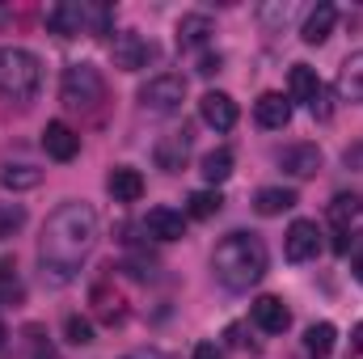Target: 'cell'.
I'll return each mask as SVG.
<instances>
[{"label": "cell", "mask_w": 363, "mask_h": 359, "mask_svg": "<svg viewBox=\"0 0 363 359\" xmlns=\"http://www.w3.org/2000/svg\"><path fill=\"white\" fill-rule=\"evenodd\" d=\"M279 165L291 174V178H313L321 170V148L317 144H287L279 153Z\"/></svg>", "instance_id": "7c38bea8"}, {"label": "cell", "mask_w": 363, "mask_h": 359, "mask_svg": "<svg viewBox=\"0 0 363 359\" xmlns=\"http://www.w3.org/2000/svg\"><path fill=\"white\" fill-rule=\"evenodd\" d=\"M110 55H114V68H123V72H135V68H144V64H148L152 47H148L140 34H114V43H110Z\"/></svg>", "instance_id": "9c48e42d"}, {"label": "cell", "mask_w": 363, "mask_h": 359, "mask_svg": "<svg viewBox=\"0 0 363 359\" xmlns=\"http://www.w3.org/2000/svg\"><path fill=\"white\" fill-rule=\"evenodd\" d=\"M89 300H93V313H97V317H101L106 326L123 321V313H127V309H123V296H118V292H110L106 283H97V287H93Z\"/></svg>", "instance_id": "ffe728a7"}, {"label": "cell", "mask_w": 363, "mask_h": 359, "mask_svg": "<svg viewBox=\"0 0 363 359\" xmlns=\"http://www.w3.org/2000/svg\"><path fill=\"white\" fill-rule=\"evenodd\" d=\"M0 343H4V326H0Z\"/></svg>", "instance_id": "8d00e7d4"}, {"label": "cell", "mask_w": 363, "mask_h": 359, "mask_svg": "<svg viewBox=\"0 0 363 359\" xmlns=\"http://www.w3.org/2000/svg\"><path fill=\"white\" fill-rule=\"evenodd\" d=\"M106 190L114 194V203H135V199L144 194V178H140V170H131V165H118V170H110Z\"/></svg>", "instance_id": "e0dca14e"}, {"label": "cell", "mask_w": 363, "mask_h": 359, "mask_svg": "<svg viewBox=\"0 0 363 359\" xmlns=\"http://www.w3.org/2000/svg\"><path fill=\"white\" fill-rule=\"evenodd\" d=\"M313 114H317V118H330V93H325V85H321L317 97H313Z\"/></svg>", "instance_id": "4dcf8cb0"}, {"label": "cell", "mask_w": 363, "mask_h": 359, "mask_svg": "<svg viewBox=\"0 0 363 359\" xmlns=\"http://www.w3.org/2000/svg\"><path fill=\"white\" fill-rule=\"evenodd\" d=\"M334 26H338V9H334V4H317V9H308L300 38H304L308 47H321V43L334 34Z\"/></svg>", "instance_id": "9a60e30c"}, {"label": "cell", "mask_w": 363, "mask_h": 359, "mask_svg": "<svg viewBox=\"0 0 363 359\" xmlns=\"http://www.w3.org/2000/svg\"><path fill=\"white\" fill-rule=\"evenodd\" d=\"M220 64H224L220 55H203V60H199V72H203V77H216V72H220Z\"/></svg>", "instance_id": "d6a6232c"}, {"label": "cell", "mask_w": 363, "mask_h": 359, "mask_svg": "<svg viewBox=\"0 0 363 359\" xmlns=\"http://www.w3.org/2000/svg\"><path fill=\"white\" fill-rule=\"evenodd\" d=\"M85 26H89V4H81V0H60V4L47 9V30L60 34V38H72Z\"/></svg>", "instance_id": "8992f818"}, {"label": "cell", "mask_w": 363, "mask_h": 359, "mask_svg": "<svg viewBox=\"0 0 363 359\" xmlns=\"http://www.w3.org/2000/svg\"><path fill=\"white\" fill-rule=\"evenodd\" d=\"M291 207H296V190H287V186H262L254 194V211L258 216H283Z\"/></svg>", "instance_id": "ac0fdd59"}, {"label": "cell", "mask_w": 363, "mask_h": 359, "mask_svg": "<svg viewBox=\"0 0 363 359\" xmlns=\"http://www.w3.org/2000/svg\"><path fill=\"white\" fill-rule=\"evenodd\" d=\"M190 359H224V351H220L216 343H199V347H194V355H190Z\"/></svg>", "instance_id": "1f68e13d"}, {"label": "cell", "mask_w": 363, "mask_h": 359, "mask_svg": "<svg viewBox=\"0 0 363 359\" xmlns=\"http://www.w3.org/2000/svg\"><path fill=\"white\" fill-rule=\"evenodd\" d=\"M338 93L347 101H363V51L342 60V68H338Z\"/></svg>", "instance_id": "d6986e66"}, {"label": "cell", "mask_w": 363, "mask_h": 359, "mask_svg": "<svg viewBox=\"0 0 363 359\" xmlns=\"http://www.w3.org/2000/svg\"><path fill=\"white\" fill-rule=\"evenodd\" d=\"M254 118H258L262 127H271V131L287 127V123H291V97H283V93H262V97L254 101Z\"/></svg>", "instance_id": "2e32d148"}, {"label": "cell", "mask_w": 363, "mask_h": 359, "mask_svg": "<svg viewBox=\"0 0 363 359\" xmlns=\"http://www.w3.org/2000/svg\"><path fill=\"white\" fill-rule=\"evenodd\" d=\"M250 317H254V326H258L262 334H283V330L291 326V313H287V304H283L279 296H258L254 309H250Z\"/></svg>", "instance_id": "30bf717a"}, {"label": "cell", "mask_w": 363, "mask_h": 359, "mask_svg": "<svg viewBox=\"0 0 363 359\" xmlns=\"http://www.w3.org/2000/svg\"><path fill=\"white\" fill-rule=\"evenodd\" d=\"M152 157H157V170H165V174H182V170H186V157H190V136L178 131V136L157 140Z\"/></svg>", "instance_id": "5bb4252c"}, {"label": "cell", "mask_w": 363, "mask_h": 359, "mask_svg": "<svg viewBox=\"0 0 363 359\" xmlns=\"http://www.w3.org/2000/svg\"><path fill=\"white\" fill-rule=\"evenodd\" d=\"M106 97V81L93 64H68L64 68V81H60V101L68 110H93L97 101Z\"/></svg>", "instance_id": "277c9868"}, {"label": "cell", "mask_w": 363, "mask_h": 359, "mask_svg": "<svg viewBox=\"0 0 363 359\" xmlns=\"http://www.w3.org/2000/svg\"><path fill=\"white\" fill-rule=\"evenodd\" d=\"M351 347H355V351H363V321L355 326V334H351Z\"/></svg>", "instance_id": "836d02e7"}, {"label": "cell", "mask_w": 363, "mask_h": 359, "mask_svg": "<svg viewBox=\"0 0 363 359\" xmlns=\"http://www.w3.org/2000/svg\"><path fill=\"white\" fill-rule=\"evenodd\" d=\"M144 233L152 241H182L186 237V220H182V211H174V207H152L148 220H144Z\"/></svg>", "instance_id": "4fadbf2b"}, {"label": "cell", "mask_w": 363, "mask_h": 359, "mask_svg": "<svg viewBox=\"0 0 363 359\" xmlns=\"http://www.w3.org/2000/svg\"><path fill=\"white\" fill-rule=\"evenodd\" d=\"M287 17H291V4H267V9H262V21H267V26H283Z\"/></svg>", "instance_id": "f546056e"}, {"label": "cell", "mask_w": 363, "mask_h": 359, "mask_svg": "<svg viewBox=\"0 0 363 359\" xmlns=\"http://www.w3.org/2000/svg\"><path fill=\"white\" fill-rule=\"evenodd\" d=\"M287 89H291V101H308L313 106V97L321 93V81H317V72L308 64H296L291 77H287Z\"/></svg>", "instance_id": "7402d4cb"}, {"label": "cell", "mask_w": 363, "mask_h": 359, "mask_svg": "<svg viewBox=\"0 0 363 359\" xmlns=\"http://www.w3.org/2000/svg\"><path fill=\"white\" fill-rule=\"evenodd\" d=\"M43 148H47V157L51 161H72L77 153H81V136L68 127V123H47V131H43Z\"/></svg>", "instance_id": "8fae6325"}, {"label": "cell", "mask_w": 363, "mask_h": 359, "mask_svg": "<svg viewBox=\"0 0 363 359\" xmlns=\"http://www.w3.org/2000/svg\"><path fill=\"white\" fill-rule=\"evenodd\" d=\"M97 241V211L89 203H64L51 211L43 241H38V258L43 270H55V279H68L81 267V258L93 250Z\"/></svg>", "instance_id": "6da1fadb"}, {"label": "cell", "mask_w": 363, "mask_h": 359, "mask_svg": "<svg viewBox=\"0 0 363 359\" xmlns=\"http://www.w3.org/2000/svg\"><path fill=\"white\" fill-rule=\"evenodd\" d=\"M64 334H68V343L89 347L93 343V321L89 317H81V313H68V317H64Z\"/></svg>", "instance_id": "4316f807"}, {"label": "cell", "mask_w": 363, "mask_h": 359, "mask_svg": "<svg viewBox=\"0 0 363 359\" xmlns=\"http://www.w3.org/2000/svg\"><path fill=\"white\" fill-rule=\"evenodd\" d=\"M4 190H30V186H38L43 182V170H34V165H4Z\"/></svg>", "instance_id": "cb8c5ba5"}, {"label": "cell", "mask_w": 363, "mask_h": 359, "mask_svg": "<svg viewBox=\"0 0 363 359\" xmlns=\"http://www.w3.org/2000/svg\"><path fill=\"white\" fill-rule=\"evenodd\" d=\"M21 224H26V207H17V203H0V241H9Z\"/></svg>", "instance_id": "f1b7e54d"}, {"label": "cell", "mask_w": 363, "mask_h": 359, "mask_svg": "<svg viewBox=\"0 0 363 359\" xmlns=\"http://www.w3.org/2000/svg\"><path fill=\"white\" fill-rule=\"evenodd\" d=\"M186 203H190V216H194V220H211V216L224 207V199H220L216 190H194Z\"/></svg>", "instance_id": "484cf974"}, {"label": "cell", "mask_w": 363, "mask_h": 359, "mask_svg": "<svg viewBox=\"0 0 363 359\" xmlns=\"http://www.w3.org/2000/svg\"><path fill=\"white\" fill-rule=\"evenodd\" d=\"M351 270H355V279L363 283V254H355V263H351Z\"/></svg>", "instance_id": "d590c367"}, {"label": "cell", "mask_w": 363, "mask_h": 359, "mask_svg": "<svg viewBox=\"0 0 363 359\" xmlns=\"http://www.w3.org/2000/svg\"><path fill=\"white\" fill-rule=\"evenodd\" d=\"M34 359H60L51 347H34Z\"/></svg>", "instance_id": "e575fe53"}, {"label": "cell", "mask_w": 363, "mask_h": 359, "mask_svg": "<svg viewBox=\"0 0 363 359\" xmlns=\"http://www.w3.org/2000/svg\"><path fill=\"white\" fill-rule=\"evenodd\" d=\"M334 343H338V330H334L330 321H317V326L304 330V351H308L313 359H330Z\"/></svg>", "instance_id": "44dd1931"}, {"label": "cell", "mask_w": 363, "mask_h": 359, "mask_svg": "<svg viewBox=\"0 0 363 359\" xmlns=\"http://www.w3.org/2000/svg\"><path fill=\"white\" fill-rule=\"evenodd\" d=\"M317 250H321V228L313 220H296L287 228V237H283L287 263H308V258H317Z\"/></svg>", "instance_id": "52a82bcc"}, {"label": "cell", "mask_w": 363, "mask_h": 359, "mask_svg": "<svg viewBox=\"0 0 363 359\" xmlns=\"http://www.w3.org/2000/svg\"><path fill=\"white\" fill-rule=\"evenodd\" d=\"M207 34H211V17H203V13H186L178 21L182 47H199V43H207Z\"/></svg>", "instance_id": "603a6c76"}, {"label": "cell", "mask_w": 363, "mask_h": 359, "mask_svg": "<svg viewBox=\"0 0 363 359\" xmlns=\"http://www.w3.org/2000/svg\"><path fill=\"white\" fill-rule=\"evenodd\" d=\"M355 211H359V199H351V194H338V199H334V207H330V220H334V228H338V233H347V224L355 220Z\"/></svg>", "instance_id": "83f0119b"}, {"label": "cell", "mask_w": 363, "mask_h": 359, "mask_svg": "<svg viewBox=\"0 0 363 359\" xmlns=\"http://www.w3.org/2000/svg\"><path fill=\"white\" fill-rule=\"evenodd\" d=\"M43 85V68L21 47H0V93L13 101H30Z\"/></svg>", "instance_id": "3957f363"}, {"label": "cell", "mask_w": 363, "mask_h": 359, "mask_svg": "<svg viewBox=\"0 0 363 359\" xmlns=\"http://www.w3.org/2000/svg\"><path fill=\"white\" fill-rule=\"evenodd\" d=\"M267 267H271V254H267V241L258 233H228L216 245V258H211L216 279L228 292H250L267 275Z\"/></svg>", "instance_id": "7a4b0ae2"}, {"label": "cell", "mask_w": 363, "mask_h": 359, "mask_svg": "<svg viewBox=\"0 0 363 359\" xmlns=\"http://www.w3.org/2000/svg\"><path fill=\"white\" fill-rule=\"evenodd\" d=\"M182 97H186V81H182L178 72H161V77H148L144 85H140V106H148V110H178Z\"/></svg>", "instance_id": "5b68a950"}, {"label": "cell", "mask_w": 363, "mask_h": 359, "mask_svg": "<svg viewBox=\"0 0 363 359\" xmlns=\"http://www.w3.org/2000/svg\"><path fill=\"white\" fill-rule=\"evenodd\" d=\"M199 114H203V123L207 127H216V131H233L237 127V101L228 97V93H203L199 97Z\"/></svg>", "instance_id": "ba28073f"}, {"label": "cell", "mask_w": 363, "mask_h": 359, "mask_svg": "<svg viewBox=\"0 0 363 359\" xmlns=\"http://www.w3.org/2000/svg\"><path fill=\"white\" fill-rule=\"evenodd\" d=\"M228 174H233V153H228V148H211V153L203 157V178L224 182Z\"/></svg>", "instance_id": "d4e9b609"}]
</instances>
